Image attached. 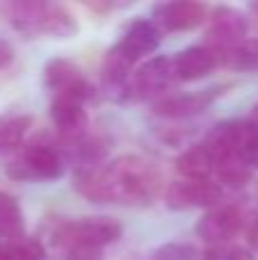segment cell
Listing matches in <instances>:
<instances>
[{"label": "cell", "mask_w": 258, "mask_h": 260, "mask_svg": "<svg viewBox=\"0 0 258 260\" xmlns=\"http://www.w3.org/2000/svg\"><path fill=\"white\" fill-rule=\"evenodd\" d=\"M249 12L254 14V16H256V21H258V3H254V5H251V7H249Z\"/></svg>", "instance_id": "28"}, {"label": "cell", "mask_w": 258, "mask_h": 260, "mask_svg": "<svg viewBox=\"0 0 258 260\" xmlns=\"http://www.w3.org/2000/svg\"><path fill=\"white\" fill-rule=\"evenodd\" d=\"M224 187L219 183H215V178L210 180H187L178 178L174 183H169L167 192H165V206L174 212L183 210H195V208H215L217 203H222Z\"/></svg>", "instance_id": "6"}, {"label": "cell", "mask_w": 258, "mask_h": 260, "mask_svg": "<svg viewBox=\"0 0 258 260\" xmlns=\"http://www.w3.org/2000/svg\"><path fill=\"white\" fill-rule=\"evenodd\" d=\"M64 165L57 144L32 142L5 165V171L14 180H57L64 174Z\"/></svg>", "instance_id": "4"}, {"label": "cell", "mask_w": 258, "mask_h": 260, "mask_svg": "<svg viewBox=\"0 0 258 260\" xmlns=\"http://www.w3.org/2000/svg\"><path fill=\"white\" fill-rule=\"evenodd\" d=\"M229 260H254V253L245 247H236V244H229Z\"/></svg>", "instance_id": "27"}, {"label": "cell", "mask_w": 258, "mask_h": 260, "mask_svg": "<svg viewBox=\"0 0 258 260\" xmlns=\"http://www.w3.org/2000/svg\"><path fill=\"white\" fill-rule=\"evenodd\" d=\"M219 67L217 55L208 48V46H190V48L181 50L174 57V71H176V80L195 82L206 78Z\"/></svg>", "instance_id": "14"}, {"label": "cell", "mask_w": 258, "mask_h": 260, "mask_svg": "<svg viewBox=\"0 0 258 260\" xmlns=\"http://www.w3.org/2000/svg\"><path fill=\"white\" fill-rule=\"evenodd\" d=\"M44 242L37 238H21L14 242H5L3 260H44Z\"/></svg>", "instance_id": "20"}, {"label": "cell", "mask_w": 258, "mask_h": 260, "mask_svg": "<svg viewBox=\"0 0 258 260\" xmlns=\"http://www.w3.org/2000/svg\"><path fill=\"white\" fill-rule=\"evenodd\" d=\"M123 235V226L112 217H78V219H55L48 229V247L57 253L73 247L101 249L117 242Z\"/></svg>", "instance_id": "3"}, {"label": "cell", "mask_w": 258, "mask_h": 260, "mask_svg": "<svg viewBox=\"0 0 258 260\" xmlns=\"http://www.w3.org/2000/svg\"><path fill=\"white\" fill-rule=\"evenodd\" d=\"M59 260H105L101 249H91V247H73L67 251L59 253Z\"/></svg>", "instance_id": "23"}, {"label": "cell", "mask_w": 258, "mask_h": 260, "mask_svg": "<svg viewBox=\"0 0 258 260\" xmlns=\"http://www.w3.org/2000/svg\"><path fill=\"white\" fill-rule=\"evenodd\" d=\"M14 46L9 44L7 39H3V37H0V71H5V69L9 67V64L14 62Z\"/></svg>", "instance_id": "26"}, {"label": "cell", "mask_w": 258, "mask_h": 260, "mask_svg": "<svg viewBox=\"0 0 258 260\" xmlns=\"http://www.w3.org/2000/svg\"><path fill=\"white\" fill-rule=\"evenodd\" d=\"M176 171L187 180H210L215 174V160L206 144H192L176 157Z\"/></svg>", "instance_id": "16"}, {"label": "cell", "mask_w": 258, "mask_h": 260, "mask_svg": "<svg viewBox=\"0 0 258 260\" xmlns=\"http://www.w3.org/2000/svg\"><path fill=\"white\" fill-rule=\"evenodd\" d=\"M133 67H135V59L119 44H114L105 53L103 64H101V89L108 99L117 101V103H126L133 99Z\"/></svg>", "instance_id": "9"}, {"label": "cell", "mask_w": 258, "mask_h": 260, "mask_svg": "<svg viewBox=\"0 0 258 260\" xmlns=\"http://www.w3.org/2000/svg\"><path fill=\"white\" fill-rule=\"evenodd\" d=\"M217 55L219 67H227L231 71H258V39H249L231 46Z\"/></svg>", "instance_id": "19"}, {"label": "cell", "mask_w": 258, "mask_h": 260, "mask_svg": "<svg viewBox=\"0 0 258 260\" xmlns=\"http://www.w3.org/2000/svg\"><path fill=\"white\" fill-rule=\"evenodd\" d=\"M238 153H240L242 162L249 169H258V126L254 121H245V130H242Z\"/></svg>", "instance_id": "22"}, {"label": "cell", "mask_w": 258, "mask_h": 260, "mask_svg": "<svg viewBox=\"0 0 258 260\" xmlns=\"http://www.w3.org/2000/svg\"><path fill=\"white\" fill-rule=\"evenodd\" d=\"M247 238V244H249V251L254 249L258 251V208H254L251 212H247V219H245V229H242Z\"/></svg>", "instance_id": "24"}, {"label": "cell", "mask_w": 258, "mask_h": 260, "mask_svg": "<svg viewBox=\"0 0 258 260\" xmlns=\"http://www.w3.org/2000/svg\"><path fill=\"white\" fill-rule=\"evenodd\" d=\"M9 25L27 37H53L69 39L78 32V23L73 14L59 3L46 0H12L5 5Z\"/></svg>", "instance_id": "2"}, {"label": "cell", "mask_w": 258, "mask_h": 260, "mask_svg": "<svg viewBox=\"0 0 258 260\" xmlns=\"http://www.w3.org/2000/svg\"><path fill=\"white\" fill-rule=\"evenodd\" d=\"M73 187L91 203L146 208L158 199L163 176L158 167L142 155H119L94 167L73 171Z\"/></svg>", "instance_id": "1"}, {"label": "cell", "mask_w": 258, "mask_h": 260, "mask_svg": "<svg viewBox=\"0 0 258 260\" xmlns=\"http://www.w3.org/2000/svg\"><path fill=\"white\" fill-rule=\"evenodd\" d=\"M251 121H254L256 126H258V108H256V119H251Z\"/></svg>", "instance_id": "29"}, {"label": "cell", "mask_w": 258, "mask_h": 260, "mask_svg": "<svg viewBox=\"0 0 258 260\" xmlns=\"http://www.w3.org/2000/svg\"><path fill=\"white\" fill-rule=\"evenodd\" d=\"M219 96V87H210L206 91H190V94H169L153 103V112L165 119H190L206 112Z\"/></svg>", "instance_id": "12"}, {"label": "cell", "mask_w": 258, "mask_h": 260, "mask_svg": "<svg viewBox=\"0 0 258 260\" xmlns=\"http://www.w3.org/2000/svg\"><path fill=\"white\" fill-rule=\"evenodd\" d=\"M32 128L30 114H7L0 117V155L21 151L23 139Z\"/></svg>", "instance_id": "18"}, {"label": "cell", "mask_w": 258, "mask_h": 260, "mask_svg": "<svg viewBox=\"0 0 258 260\" xmlns=\"http://www.w3.org/2000/svg\"><path fill=\"white\" fill-rule=\"evenodd\" d=\"M247 32H249V21H247V16L240 9L229 7V5L213 7L208 18H206V37H208L206 46H208L213 53H222V50L245 41Z\"/></svg>", "instance_id": "7"}, {"label": "cell", "mask_w": 258, "mask_h": 260, "mask_svg": "<svg viewBox=\"0 0 258 260\" xmlns=\"http://www.w3.org/2000/svg\"><path fill=\"white\" fill-rule=\"evenodd\" d=\"M176 82V71H174V57L167 55H155L149 62H144L137 71H133L131 91L133 99H163L172 85Z\"/></svg>", "instance_id": "10"}, {"label": "cell", "mask_w": 258, "mask_h": 260, "mask_svg": "<svg viewBox=\"0 0 258 260\" xmlns=\"http://www.w3.org/2000/svg\"><path fill=\"white\" fill-rule=\"evenodd\" d=\"M199 260H229V244H215L199 253Z\"/></svg>", "instance_id": "25"}, {"label": "cell", "mask_w": 258, "mask_h": 260, "mask_svg": "<svg viewBox=\"0 0 258 260\" xmlns=\"http://www.w3.org/2000/svg\"><path fill=\"white\" fill-rule=\"evenodd\" d=\"M206 18H208L206 5L192 3V0L158 3L151 12V21L160 32H190L204 25Z\"/></svg>", "instance_id": "11"}, {"label": "cell", "mask_w": 258, "mask_h": 260, "mask_svg": "<svg viewBox=\"0 0 258 260\" xmlns=\"http://www.w3.org/2000/svg\"><path fill=\"white\" fill-rule=\"evenodd\" d=\"M50 121L62 142H76L85 137L89 128V117L82 103L71 99H53L50 103Z\"/></svg>", "instance_id": "13"}, {"label": "cell", "mask_w": 258, "mask_h": 260, "mask_svg": "<svg viewBox=\"0 0 258 260\" xmlns=\"http://www.w3.org/2000/svg\"><path fill=\"white\" fill-rule=\"evenodd\" d=\"M149 260H199V251L190 242H167L160 244Z\"/></svg>", "instance_id": "21"}, {"label": "cell", "mask_w": 258, "mask_h": 260, "mask_svg": "<svg viewBox=\"0 0 258 260\" xmlns=\"http://www.w3.org/2000/svg\"><path fill=\"white\" fill-rule=\"evenodd\" d=\"M247 212L236 203H217L215 208L204 212L199 221H197L195 231L208 247L215 244H229L238 233L245 229Z\"/></svg>", "instance_id": "8"}, {"label": "cell", "mask_w": 258, "mask_h": 260, "mask_svg": "<svg viewBox=\"0 0 258 260\" xmlns=\"http://www.w3.org/2000/svg\"><path fill=\"white\" fill-rule=\"evenodd\" d=\"M25 238V217L18 199L0 189V242Z\"/></svg>", "instance_id": "17"}, {"label": "cell", "mask_w": 258, "mask_h": 260, "mask_svg": "<svg viewBox=\"0 0 258 260\" xmlns=\"http://www.w3.org/2000/svg\"><path fill=\"white\" fill-rule=\"evenodd\" d=\"M160 35H163V32L153 25L151 18H135V21L126 27V35L119 41V46L137 62L140 57H149L151 53L158 50Z\"/></svg>", "instance_id": "15"}, {"label": "cell", "mask_w": 258, "mask_h": 260, "mask_svg": "<svg viewBox=\"0 0 258 260\" xmlns=\"http://www.w3.org/2000/svg\"><path fill=\"white\" fill-rule=\"evenodd\" d=\"M44 85L53 91V99H71L85 105L96 96V87L76 62L67 57H53L44 67Z\"/></svg>", "instance_id": "5"}]
</instances>
